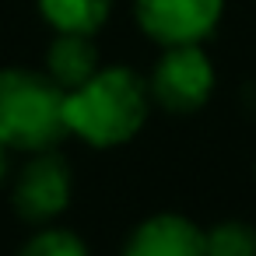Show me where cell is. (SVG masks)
Returning a JSON list of instances; mask_svg holds the SVG:
<instances>
[{
  "mask_svg": "<svg viewBox=\"0 0 256 256\" xmlns=\"http://www.w3.org/2000/svg\"><path fill=\"white\" fill-rule=\"evenodd\" d=\"M39 11L53 32L95 36L112 11V0H39Z\"/></svg>",
  "mask_w": 256,
  "mask_h": 256,
  "instance_id": "cell-8",
  "label": "cell"
},
{
  "mask_svg": "<svg viewBox=\"0 0 256 256\" xmlns=\"http://www.w3.org/2000/svg\"><path fill=\"white\" fill-rule=\"evenodd\" d=\"M64 88L39 70H0V144L14 151H53L67 134Z\"/></svg>",
  "mask_w": 256,
  "mask_h": 256,
  "instance_id": "cell-2",
  "label": "cell"
},
{
  "mask_svg": "<svg viewBox=\"0 0 256 256\" xmlns=\"http://www.w3.org/2000/svg\"><path fill=\"white\" fill-rule=\"evenodd\" d=\"M207 256H256V228L249 221H218L204 232Z\"/></svg>",
  "mask_w": 256,
  "mask_h": 256,
  "instance_id": "cell-9",
  "label": "cell"
},
{
  "mask_svg": "<svg viewBox=\"0 0 256 256\" xmlns=\"http://www.w3.org/2000/svg\"><path fill=\"white\" fill-rule=\"evenodd\" d=\"M148 92L168 112H196L214 92V67L200 46H168L154 64Z\"/></svg>",
  "mask_w": 256,
  "mask_h": 256,
  "instance_id": "cell-3",
  "label": "cell"
},
{
  "mask_svg": "<svg viewBox=\"0 0 256 256\" xmlns=\"http://www.w3.org/2000/svg\"><path fill=\"white\" fill-rule=\"evenodd\" d=\"M123 256H207V249H204V232L190 218L154 214L130 232Z\"/></svg>",
  "mask_w": 256,
  "mask_h": 256,
  "instance_id": "cell-6",
  "label": "cell"
},
{
  "mask_svg": "<svg viewBox=\"0 0 256 256\" xmlns=\"http://www.w3.org/2000/svg\"><path fill=\"white\" fill-rule=\"evenodd\" d=\"M148 84L130 67H98L81 88L64 95L67 134L92 148H120L148 123Z\"/></svg>",
  "mask_w": 256,
  "mask_h": 256,
  "instance_id": "cell-1",
  "label": "cell"
},
{
  "mask_svg": "<svg viewBox=\"0 0 256 256\" xmlns=\"http://www.w3.org/2000/svg\"><path fill=\"white\" fill-rule=\"evenodd\" d=\"M18 256H92L84 238L70 228H46L39 235H32Z\"/></svg>",
  "mask_w": 256,
  "mask_h": 256,
  "instance_id": "cell-10",
  "label": "cell"
},
{
  "mask_svg": "<svg viewBox=\"0 0 256 256\" xmlns=\"http://www.w3.org/2000/svg\"><path fill=\"white\" fill-rule=\"evenodd\" d=\"M144 36L168 46H200L221 22L224 0H134Z\"/></svg>",
  "mask_w": 256,
  "mask_h": 256,
  "instance_id": "cell-4",
  "label": "cell"
},
{
  "mask_svg": "<svg viewBox=\"0 0 256 256\" xmlns=\"http://www.w3.org/2000/svg\"><path fill=\"white\" fill-rule=\"evenodd\" d=\"M70 165L53 151H39L18 176L14 186V210L25 221H50L70 204Z\"/></svg>",
  "mask_w": 256,
  "mask_h": 256,
  "instance_id": "cell-5",
  "label": "cell"
},
{
  "mask_svg": "<svg viewBox=\"0 0 256 256\" xmlns=\"http://www.w3.org/2000/svg\"><path fill=\"white\" fill-rule=\"evenodd\" d=\"M0 176H4V144H0Z\"/></svg>",
  "mask_w": 256,
  "mask_h": 256,
  "instance_id": "cell-11",
  "label": "cell"
},
{
  "mask_svg": "<svg viewBox=\"0 0 256 256\" xmlns=\"http://www.w3.org/2000/svg\"><path fill=\"white\" fill-rule=\"evenodd\" d=\"M46 74L64 88L74 92L88 78L98 74V50L92 36H74V32H56V39L46 50Z\"/></svg>",
  "mask_w": 256,
  "mask_h": 256,
  "instance_id": "cell-7",
  "label": "cell"
}]
</instances>
